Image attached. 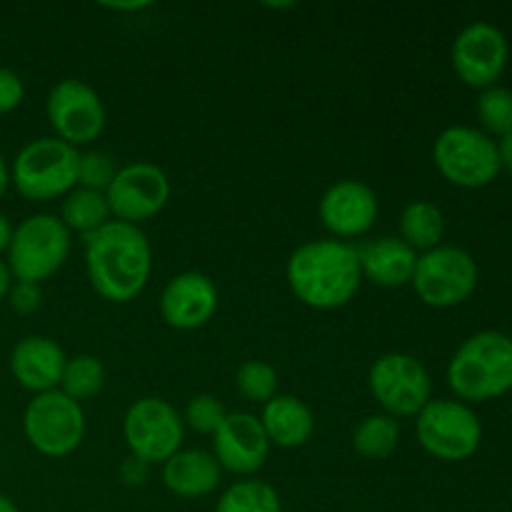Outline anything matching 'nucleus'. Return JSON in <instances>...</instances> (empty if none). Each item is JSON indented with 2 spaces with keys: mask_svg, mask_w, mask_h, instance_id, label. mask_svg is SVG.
I'll return each instance as SVG.
<instances>
[{
  "mask_svg": "<svg viewBox=\"0 0 512 512\" xmlns=\"http://www.w3.org/2000/svg\"><path fill=\"white\" fill-rule=\"evenodd\" d=\"M85 273L95 293L110 303H130L145 290L153 270V248L140 225L110 220L85 235Z\"/></svg>",
  "mask_w": 512,
  "mask_h": 512,
  "instance_id": "f257e3e1",
  "label": "nucleus"
},
{
  "mask_svg": "<svg viewBox=\"0 0 512 512\" xmlns=\"http://www.w3.org/2000/svg\"><path fill=\"white\" fill-rule=\"evenodd\" d=\"M285 280L295 298L308 308H343L363 285L358 248L335 238L298 245L285 265Z\"/></svg>",
  "mask_w": 512,
  "mask_h": 512,
  "instance_id": "f03ea898",
  "label": "nucleus"
},
{
  "mask_svg": "<svg viewBox=\"0 0 512 512\" xmlns=\"http://www.w3.org/2000/svg\"><path fill=\"white\" fill-rule=\"evenodd\" d=\"M448 385L460 400L485 403L512 388V338L500 330L470 335L448 365Z\"/></svg>",
  "mask_w": 512,
  "mask_h": 512,
  "instance_id": "7ed1b4c3",
  "label": "nucleus"
},
{
  "mask_svg": "<svg viewBox=\"0 0 512 512\" xmlns=\"http://www.w3.org/2000/svg\"><path fill=\"white\" fill-rule=\"evenodd\" d=\"M78 160L80 150L55 135L30 140L15 155L10 183L33 203L65 198L70 190L78 188Z\"/></svg>",
  "mask_w": 512,
  "mask_h": 512,
  "instance_id": "20e7f679",
  "label": "nucleus"
},
{
  "mask_svg": "<svg viewBox=\"0 0 512 512\" xmlns=\"http://www.w3.org/2000/svg\"><path fill=\"white\" fill-rule=\"evenodd\" d=\"M70 245L73 240L63 220L48 213L30 215L13 230L5 263L15 280L40 285L63 268L70 255Z\"/></svg>",
  "mask_w": 512,
  "mask_h": 512,
  "instance_id": "39448f33",
  "label": "nucleus"
},
{
  "mask_svg": "<svg viewBox=\"0 0 512 512\" xmlns=\"http://www.w3.org/2000/svg\"><path fill=\"white\" fill-rule=\"evenodd\" d=\"M435 168L458 188H485L498 178V145L488 133L468 125H453L438 135L433 145Z\"/></svg>",
  "mask_w": 512,
  "mask_h": 512,
  "instance_id": "423d86ee",
  "label": "nucleus"
},
{
  "mask_svg": "<svg viewBox=\"0 0 512 512\" xmlns=\"http://www.w3.org/2000/svg\"><path fill=\"white\" fill-rule=\"evenodd\" d=\"M410 285L430 308H455L478 288V263L468 250L438 245L418 255Z\"/></svg>",
  "mask_w": 512,
  "mask_h": 512,
  "instance_id": "0eeeda50",
  "label": "nucleus"
},
{
  "mask_svg": "<svg viewBox=\"0 0 512 512\" xmlns=\"http://www.w3.org/2000/svg\"><path fill=\"white\" fill-rule=\"evenodd\" d=\"M23 433L45 458H65L85 438L83 405L70 400L63 390L35 395L23 413Z\"/></svg>",
  "mask_w": 512,
  "mask_h": 512,
  "instance_id": "6e6552de",
  "label": "nucleus"
},
{
  "mask_svg": "<svg viewBox=\"0 0 512 512\" xmlns=\"http://www.w3.org/2000/svg\"><path fill=\"white\" fill-rule=\"evenodd\" d=\"M415 435L425 453L455 463L475 455L483 440V425L460 400H430L415 415Z\"/></svg>",
  "mask_w": 512,
  "mask_h": 512,
  "instance_id": "1a4fd4ad",
  "label": "nucleus"
},
{
  "mask_svg": "<svg viewBox=\"0 0 512 512\" xmlns=\"http://www.w3.org/2000/svg\"><path fill=\"white\" fill-rule=\"evenodd\" d=\"M368 388L393 418H415L433 400L428 368L410 353H385L368 373Z\"/></svg>",
  "mask_w": 512,
  "mask_h": 512,
  "instance_id": "9d476101",
  "label": "nucleus"
},
{
  "mask_svg": "<svg viewBox=\"0 0 512 512\" xmlns=\"http://www.w3.org/2000/svg\"><path fill=\"white\" fill-rule=\"evenodd\" d=\"M123 438L130 455L148 465H163L183 450V415L163 398H140L125 413Z\"/></svg>",
  "mask_w": 512,
  "mask_h": 512,
  "instance_id": "9b49d317",
  "label": "nucleus"
},
{
  "mask_svg": "<svg viewBox=\"0 0 512 512\" xmlns=\"http://www.w3.org/2000/svg\"><path fill=\"white\" fill-rule=\"evenodd\" d=\"M45 113L55 138L73 148L95 143L108 120V110L98 90L78 78H65L53 85L45 100Z\"/></svg>",
  "mask_w": 512,
  "mask_h": 512,
  "instance_id": "f8f14e48",
  "label": "nucleus"
},
{
  "mask_svg": "<svg viewBox=\"0 0 512 512\" xmlns=\"http://www.w3.org/2000/svg\"><path fill=\"white\" fill-rule=\"evenodd\" d=\"M170 193L173 188H170V178L165 175V170L148 160H138V163L118 168L113 183L105 190V198H108L113 220L140 225L163 213Z\"/></svg>",
  "mask_w": 512,
  "mask_h": 512,
  "instance_id": "ddd939ff",
  "label": "nucleus"
},
{
  "mask_svg": "<svg viewBox=\"0 0 512 512\" xmlns=\"http://www.w3.org/2000/svg\"><path fill=\"white\" fill-rule=\"evenodd\" d=\"M453 68L470 88H493L508 68V40L493 23L465 25L453 43Z\"/></svg>",
  "mask_w": 512,
  "mask_h": 512,
  "instance_id": "4468645a",
  "label": "nucleus"
},
{
  "mask_svg": "<svg viewBox=\"0 0 512 512\" xmlns=\"http://www.w3.org/2000/svg\"><path fill=\"white\" fill-rule=\"evenodd\" d=\"M270 448L273 445L260 425V418L243 410L225 415L223 425L213 435V455L220 470H228L243 480L253 478L263 468Z\"/></svg>",
  "mask_w": 512,
  "mask_h": 512,
  "instance_id": "2eb2a0df",
  "label": "nucleus"
},
{
  "mask_svg": "<svg viewBox=\"0 0 512 512\" xmlns=\"http://www.w3.org/2000/svg\"><path fill=\"white\" fill-rule=\"evenodd\" d=\"M325 230L335 238H360L375 225L380 203L375 190L363 180H338L323 193L318 205Z\"/></svg>",
  "mask_w": 512,
  "mask_h": 512,
  "instance_id": "dca6fc26",
  "label": "nucleus"
},
{
  "mask_svg": "<svg viewBox=\"0 0 512 512\" xmlns=\"http://www.w3.org/2000/svg\"><path fill=\"white\" fill-rule=\"evenodd\" d=\"M220 295L213 278L198 270H185L168 280L160 293V315L175 330H198L218 313Z\"/></svg>",
  "mask_w": 512,
  "mask_h": 512,
  "instance_id": "f3484780",
  "label": "nucleus"
},
{
  "mask_svg": "<svg viewBox=\"0 0 512 512\" xmlns=\"http://www.w3.org/2000/svg\"><path fill=\"white\" fill-rule=\"evenodd\" d=\"M65 363V350L45 335H28L10 353V373L20 388L35 395L60 388Z\"/></svg>",
  "mask_w": 512,
  "mask_h": 512,
  "instance_id": "a211bd4d",
  "label": "nucleus"
},
{
  "mask_svg": "<svg viewBox=\"0 0 512 512\" xmlns=\"http://www.w3.org/2000/svg\"><path fill=\"white\" fill-rule=\"evenodd\" d=\"M358 260L363 280L380 288H403L413 280L418 253L395 235H383L358 248Z\"/></svg>",
  "mask_w": 512,
  "mask_h": 512,
  "instance_id": "6ab92c4d",
  "label": "nucleus"
},
{
  "mask_svg": "<svg viewBox=\"0 0 512 512\" xmlns=\"http://www.w3.org/2000/svg\"><path fill=\"white\" fill-rule=\"evenodd\" d=\"M220 478H223V470H220L215 455L208 450H178L173 458L163 463V485L170 493L185 500L205 498V495L215 493Z\"/></svg>",
  "mask_w": 512,
  "mask_h": 512,
  "instance_id": "aec40b11",
  "label": "nucleus"
},
{
  "mask_svg": "<svg viewBox=\"0 0 512 512\" xmlns=\"http://www.w3.org/2000/svg\"><path fill=\"white\" fill-rule=\"evenodd\" d=\"M260 425H263L270 445L293 450L303 448L313 438L315 415L308 408V403H303L295 395H275L273 400L263 405Z\"/></svg>",
  "mask_w": 512,
  "mask_h": 512,
  "instance_id": "412c9836",
  "label": "nucleus"
},
{
  "mask_svg": "<svg viewBox=\"0 0 512 512\" xmlns=\"http://www.w3.org/2000/svg\"><path fill=\"white\" fill-rule=\"evenodd\" d=\"M445 235V215L430 200H413L400 213V240L418 255L438 248Z\"/></svg>",
  "mask_w": 512,
  "mask_h": 512,
  "instance_id": "4be33fe9",
  "label": "nucleus"
},
{
  "mask_svg": "<svg viewBox=\"0 0 512 512\" xmlns=\"http://www.w3.org/2000/svg\"><path fill=\"white\" fill-rule=\"evenodd\" d=\"M60 220H63L65 228L70 230V235H90L95 230H100L103 225H108L113 220L108 208V198L105 193H98V190L88 188H73L63 198V205H60Z\"/></svg>",
  "mask_w": 512,
  "mask_h": 512,
  "instance_id": "5701e85b",
  "label": "nucleus"
},
{
  "mask_svg": "<svg viewBox=\"0 0 512 512\" xmlns=\"http://www.w3.org/2000/svg\"><path fill=\"white\" fill-rule=\"evenodd\" d=\"M400 443V423L398 418L388 413L368 415L353 430V448L355 453L370 460H383L395 453Z\"/></svg>",
  "mask_w": 512,
  "mask_h": 512,
  "instance_id": "b1692460",
  "label": "nucleus"
},
{
  "mask_svg": "<svg viewBox=\"0 0 512 512\" xmlns=\"http://www.w3.org/2000/svg\"><path fill=\"white\" fill-rule=\"evenodd\" d=\"M215 512H283L278 490L265 480L245 478L220 495Z\"/></svg>",
  "mask_w": 512,
  "mask_h": 512,
  "instance_id": "393cba45",
  "label": "nucleus"
},
{
  "mask_svg": "<svg viewBox=\"0 0 512 512\" xmlns=\"http://www.w3.org/2000/svg\"><path fill=\"white\" fill-rule=\"evenodd\" d=\"M105 378L108 375H105V365L100 363V358H95V355H75L65 363L58 390H63L75 403H83V400L98 398Z\"/></svg>",
  "mask_w": 512,
  "mask_h": 512,
  "instance_id": "a878e982",
  "label": "nucleus"
},
{
  "mask_svg": "<svg viewBox=\"0 0 512 512\" xmlns=\"http://www.w3.org/2000/svg\"><path fill=\"white\" fill-rule=\"evenodd\" d=\"M235 385L245 400L265 405L278 395V373L265 360H248L235 373Z\"/></svg>",
  "mask_w": 512,
  "mask_h": 512,
  "instance_id": "bb28decb",
  "label": "nucleus"
},
{
  "mask_svg": "<svg viewBox=\"0 0 512 512\" xmlns=\"http://www.w3.org/2000/svg\"><path fill=\"white\" fill-rule=\"evenodd\" d=\"M478 120L488 133L500 135L512 130V90L503 85L485 88L478 98ZM483 130V133H485Z\"/></svg>",
  "mask_w": 512,
  "mask_h": 512,
  "instance_id": "cd10ccee",
  "label": "nucleus"
},
{
  "mask_svg": "<svg viewBox=\"0 0 512 512\" xmlns=\"http://www.w3.org/2000/svg\"><path fill=\"white\" fill-rule=\"evenodd\" d=\"M225 415H228V410H225L223 400L210 393H200L190 398L188 405H185L183 423L185 428L195 430L200 435H215L220 425H223Z\"/></svg>",
  "mask_w": 512,
  "mask_h": 512,
  "instance_id": "c85d7f7f",
  "label": "nucleus"
},
{
  "mask_svg": "<svg viewBox=\"0 0 512 512\" xmlns=\"http://www.w3.org/2000/svg\"><path fill=\"white\" fill-rule=\"evenodd\" d=\"M115 173H118V165L115 158L105 150H88V153H80L78 160V185L88 190H98L105 193L113 183Z\"/></svg>",
  "mask_w": 512,
  "mask_h": 512,
  "instance_id": "c756f323",
  "label": "nucleus"
},
{
  "mask_svg": "<svg viewBox=\"0 0 512 512\" xmlns=\"http://www.w3.org/2000/svg\"><path fill=\"white\" fill-rule=\"evenodd\" d=\"M25 85L20 75L10 68H0V115H8L23 103Z\"/></svg>",
  "mask_w": 512,
  "mask_h": 512,
  "instance_id": "7c9ffc66",
  "label": "nucleus"
},
{
  "mask_svg": "<svg viewBox=\"0 0 512 512\" xmlns=\"http://www.w3.org/2000/svg\"><path fill=\"white\" fill-rule=\"evenodd\" d=\"M40 300H43V293H40V285L35 283H20L15 280L8 290V303L15 313L30 315L40 308Z\"/></svg>",
  "mask_w": 512,
  "mask_h": 512,
  "instance_id": "2f4dec72",
  "label": "nucleus"
},
{
  "mask_svg": "<svg viewBox=\"0 0 512 512\" xmlns=\"http://www.w3.org/2000/svg\"><path fill=\"white\" fill-rule=\"evenodd\" d=\"M148 475L150 465L145 463V460L135 458V455H128V458L123 460V465H120V480H123L128 488H140V485H145Z\"/></svg>",
  "mask_w": 512,
  "mask_h": 512,
  "instance_id": "473e14b6",
  "label": "nucleus"
},
{
  "mask_svg": "<svg viewBox=\"0 0 512 512\" xmlns=\"http://www.w3.org/2000/svg\"><path fill=\"white\" fill-rule=\"evenodd\" d=\"M495 145H498L500 168L510 170V173H512V130H510V133H505L503 138H500Z\"/></svg>",
  "mask_w": 512,
  "mask_h": 512,
  "instance_id": "72a5a7b5",
  "label": "nucleus"
},
{
  "mask_svg": "<svg viewBox=\"0 0 512 512\" xmlns=\"http://www.w3.org/2000/svg\"><path fill=\"white\" fill-rule=\"evenodd\" d=\"M13 225H10L8 215L0 213V253H8V245L13 240Z\"/></svg>",
  "mask_w": 512,
  "mask_h": 512,
  "instance_id": "f704fd0d",
  "label": "nucleus"
},
{
  "mask_svg": "<svg viewBox=\"0 0 512 512\" xmlns=\"http://www.w3.org/2000/svg\"><path fill=\"white\" fill-rule=\"evenodd\" d=\"M10 285H13V275H10V268L8 263H5L3 258H0V300L8 298V290Z\"/></svg>",
  "mask_w": 512,
  "mask_h": 512,
  "instance_id": "c9c22d12",
  "label": "nucleus"
},
{
  "mask_svg": "<svg viewBox=\"0 0 512 512\" xmlns=\"http://www.w3.org/2000/svg\"><path fill=\"white\" fill-rule=\"evenodd\" d=\"M8 185H10V168L8 163H5L3 155H0V200H3V195L8 193Z\"/></svg>",
  "mask_w": 512,
  "mask_h": 512,
  "instance_id": "e433bc0d",
  "label": "nucleus"
},
{
  "mask_svg": "<svg viewBox=\"0 0 512 512\" xmlns=\"http://www.w3.org/2000/svg\"><path fill=\"white\" fill-rule=\"evenodd\" d=\"M0 512H20L18 505L8 498V495H0Z\"/></svg>",
  "mask_w": 512,
  "mask_h": 512,
  "instance_id": "4c0bfd02",
  "label": "nucleus"
}]
</instances>
